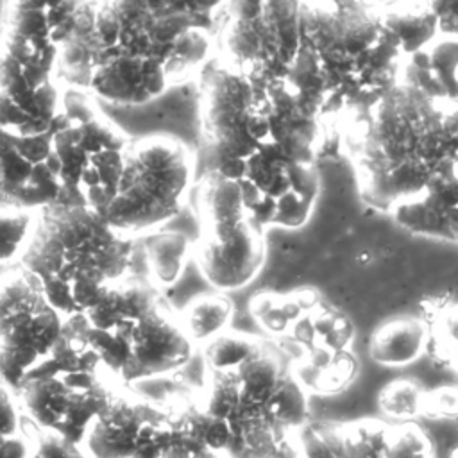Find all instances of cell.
<instances>
[{
    "instance_id": "6da1fadb",
    "label": "cell",
    "mask_w": 458,
    "mask_h": 458,
    "mask_svg": "<svg viewBox=\"0 0 458 458\" xmlns=\"http://www.w3.org/2000/svg\"><path fill=\"white\" fill-rule=\"evenodd\" d=\"M200 408L229 433L222 458H299L308 392L267 336L227 329L202 345Z\"/></svg>"
},
{
    "instance_id": "7a4b0ae2",
    "label": "cell",
    "mask_w": 458,
    "mask_h": 458,
    "mask_svg": "<svg viewBox=\"0 0 458 458\" xmlns=\"http://www.w3.org/2000/svg\"><path fill=\"white\" fill-rule=\"evenodd\" d=\"M342 145L361 200L388 211L456 159V104L397 82L367 109L340 113Z\"/></svg>"
},
{
    "instance_id": "3957f363",
    "label": "cell",
    "mask_w": 458,
    "mask_h": 458,
    "mask_svg": "<svg viewBox=\"0 0 458 458\" xmlns=\"http://www.w3.org/2000/svg\"><path fill=\"white\" fill-rule=\"evenodd\" d=\"M132 240L118 234L95 209L54 202L34 211L18 256L63 317L89 310L116 279L129 274Z\"/></svg>"
},
{
    "instance_id": "277c9868",
    "label": "cell",
    "mask_w": 458,
    "mask_h": 458,
    "mask_svg": "<svg viewBox=\"0 0 458 458\" xmlns=\"http://www.w3.org/2000/svg\"><path fill=\"white\" fill-rule=\"evenodd\" d=\"M82 0H7L0 23V129L39 136L61 113L57 48Z\"/></svg>"
},
{
    "instance_id": "5b68a950",
    "label": "cell",
    "mask_w": 458,
    "mask_h": 458,
    "mask_svg": "<svg viewBox=\"0 0 458 458\" xmlns=\"http://www.w3.org/2000/svg\"><path fill=\"white\" fill-rule=\"evenodd\" d=\"M120 385L88 345L77 318L66 317L54 349L13 392L27 424L79 445Z\"/></svg>"
},
{
    "instance_id": "8992f818",
    "label": "cell",
    "mask_w": 458,
    "mask_h": 458,
    "mask_svg": "<svg viewBox=\"0 0 458 458\" xmlns=\"http://www.w3.org/2000/svg\"><path fill=\"white\" fill-rule=\"evenodd\" d=\"M250 313L288 356L306 392L335 394L354 379L358 361L351 352L352 322L340 310L327 306L318 292L259 293L250 301Z\"/></svg>"
},
{
    "instance_id": "52a82bcc",
    "label": "cell",
    "mask_w": 458,
    "mask_h": 458,
    "mask_svg": "<svg viewBox=\"0 0 458 458\" xmlns=\"http://www.w3.org/2000/svg\"><path fill=\"white\" fill-rule=\"evenodd\" d=\"M193 172V154L179 138L150 134L131 140L102 218L131 240L157 231L181 211Z\"/></svg>"
},
{
    "instance_id": "ba28073f",
    "label": "cell",
    "mask_w": 458,
    "mask_h": 458,
    "mask_svg": "<svg viewBox=\"0 0 458 458\" xmlns=\"http://www.w3.org/2000/svg\"><path fill=\"white\" fill-rule=\"evenodd\" d=\"M197 79L204 170L238 181L245 161L272 141L265 95L218 57L208 59Z\"/></svg>"
},
{
    "instance_id": "9c48e42d",
    "label": "cell",
    "mask_w": 458,
    "mask_h": 458,
    "mask_svg": "<svg viewBox=\"0 0 458 458\" xmlns=\"http://www.w3.org/2000/svg\"><path fill=\"white\" fill-rule=\"evenodd\" d=\"M73 317L104 369L125 386L179 372L195 352L179 313L165 295L143 313L118 320L106 331L88 327L81 315Z\"/></svg>"
},
{
    "instance_id": "30bf717a",
    "label": "cell",
    "mask_w": 458,
    "mask_h": 458,
    "mask_svg": "<svg viewBox=\"0 0 458 458\" xmlns=\"http://www.w3.org/2000/svg\"><path fill=\"white\" fill-rule=\"evenodd\" d=\"M64 318L20 263L0 272V381L11 390L57 344Z\"/></svg>"
},
{
    "instance_id": "8fae6325",
    "label": "cell",
    "mask_w": 458,
    "mask_h": 458,
    "mask_svg": "<svg viewBox=\"0 0 458 458\" xmlns=\"http://www.w3.org/2000/svg\"><path fill=\"white\" fill-rule=\"evenodd\" d=\"M243 204L252 222L301 227L318 195V170L286 156L274 140L245 161L238 179Z\"/></svg>"
},
{
    "instance_id": "7c38bea8",
    "label": "cell",
    "mask_w": 458,
    "mask_h": 458,
    "mask_svg": "<svg viewBox=\"0 0 458 458\" xmlns=\"http://www.w3.org/2000/svg\"><path fill=\"white\" fill-rule=\"evenodd\" d=\"M172 438L174 426L165 406L120 385L79 447L88 458H163Z\"/></svg>"
},
{
    "instance_id": "4fadbf2b",
    "label": "cell",
    "mask_w": 458,
    "mask_h": 458,
    "mask_svg": "<svg viewBox=\"0 0 458 458\" xmlns=\"http://www.w3.org/2000/svg\"><path fill=\"white\" fill-rule=\"evenodd\" d=\"M299 458H435V453L417 422L308 420L299 431Z\"/></svg>"
},
{
    "instance_id": "5bb4252c",
    "label": "cell",
    "mask_w": 458,
    "mask_h": 458,
    "mask_svg": "<svg viewBox=\"0 0 458 458\" xmlns=\"http://www.w3.org/2000/svg\"><path fill=\"white\" fill-rule=\"evenodd\" d=\"M299 34L322 68H331L370 48L381 25L367 0H299Z\"/></svg>"
},
{
    "instance_id": "9a60e30c",
    "label": "cell",
    "mask_w": 458,
    "mask_h": 458,
    "mask_svg": "<svg viewBox=\"0 0 458 458\" xmlns=\"http://www.w3.org/2000/svg\"><path fill=\"white\" fill-rule=\"evenodd\" d=\"M166 57L157 52L93 47L86 91L118 106H140L168 88Z\"/></svg>"
},
{
    "instance_id": "2e32d148",
    "label": "cell",
    "mask_w": 458,
    "mask_h": 458,
    "mask_svg": "<svg viewBox=\"0 0 458 458\" xmlns=\"http://www.w3.org/2000/svg\"><path fill=\"white\" fill-rule=\"evenodd\" d=\"M0 193L32 211L59 200L61 179L52 129L30 138L0 129Z\"/></svg>"
},
{
    "instance_id": "e0dca14e",
    "label": "cell",
    "mask_w": 458,
    "mask_h": 458,
    "mask_svg": "<svg viewBox=\"0 0 458 458\" xmlns=\"http://www.w3.org/2000/svg\"><path fill=\"white\" fill-rule=\"evenodd\" d=\"M265 229L247 218L227 243L200 236L193 256L202 277L220 293L250 284L265 263Z\"/></svg>"
},
{
    "instance_id": "ac0fdd59",
    "label": "cell",
    "mask_w": 458,
    "mask_h": 458,
    "mask_svg": "<svg viewBox=\"0 0 458 458\" xmlns=\"http://www.w3.org/2000/svg\"><path fill=\"white\" fill-rule=\"evenodd\" d=\"M395 222L410 233L456 242L458 177L456 159L442 166L415 195L390 209Z\"/></svg>"
},
{
    "instance_id": "d6986e66",
    "label": "cell",
    "mask_w": 458,
    "mask_h": 458,
    "mask_svg": "<svg viewBox=\"0 0 458 458\" xmlns=\"http://www.w3.org/2000/svg\"><path fill=\"white\" fill-rule=\"evenodd\" d=\"M195 215L200 236L227 243L249 218L238 181L218 170H204L193 190Z\"/></svg>"
},
{
    "instance_id": "ffe728a7",
    "label": "cell",
    "mask_w": 458,
    "mask_h": 458,
    "mask_svg": "<svg viewBox=\"0 0 458 458\" xmlns=\"http://www.w3.org/2000/svg\"><path fill=\"white\" fill-rule=\"evenodd\" d=\"M456 36L440 34L419 52L404 57L399 82L408 84L424 95L456 104Z\"/></svg>"
},
{
    "instance_id": "44dd1931",
    "label": "cell",
    "mask_w": 458,
    "mask_h": 458,
    "mask_svg": "<svg viewBox=\"0 0 458 458\" xmlns=\"http://www.w3.org/2000/svg\"><path fill=\"white\" fill-rule=\"evenodd\" d=\"M428 345V327L422 318H392L369 336V356L383 367H406L417 361Z\"/></svg>"
},
{
    "instance_id": "7402d4cb",
    "label": "cell",
    "mask_w": 458,
    "mask_h": 458,
    "mask_svg": "<svg viewBox=\"0 0 458 458\" xmlns=\"http://www.w3.org/2000/svg\"><path fill=\"white\" fill-rule=\"evenodd\" d=\"M377 20L397 38L403 57L419 52L440 36L438 18L422 0L388 2L377 9Z\"/></svg>"
},
{
    "instance_id": "603a6c76",
    "label": "cell",
    "mask_w": 458,
    "mask_h": 458,
    "mask_svg": "<svg viewBox=\"0 0 458 458\" xmlns=\"http://www.w3.org/2000/svg\"><path fill=\"white\" fill-rule=\"evenodd\" d=\"M261 20L270 43V68L281 79L301 47L299 0H263Z\"/></svg>"
},
{
    "instance_id": "cb8c5ba5",
    "label": "cell",
    "mask_w": 458,
    "mask_h": 458,
    "mask_svg": "<svg viewBox=\"0 0 458 458\" xmlns=\"http://www.w3.org/2000/svg\"><path fill=\"white\" fill-rule=\"evenodd\" d=\"M234 315L233 301L225 293H204L191 299L182 311L179 322L191 344L204 345L215 336L229 329Z\"/></svg>"
},
{
    "instance_id": "d4e9b609",
    "label": "cell",
    "mask_w": 458,
    "mask_h": 458,
    "mask_svg": "<svg viewBox=\"0 0 458 458\" xmlns=\"http://www.w3.org/2000/svg\"><path fill=\"white\" fill-rule=\"evenodd\" d=\"M190 252V240L177 231H154L145 240V256L150 283L159 290L175 284L184 270Z\"/></svg>"
},
{
    "instance_id": "484cf974",
    "label": "cell",
    "mask_w": 458,
    "mask_h": 458,
    "mask_svg": "<svg viewBox=\"0 0 458 458\" xmlns=\"http://www.w3.org/2000/svg\"><path fill=\"white\" fill-rule=\"evenodd\" d=\"M284 79L295 93L297 107L306 116L318 118L326 97V79L318 55L311 48L301 45Z\"/></svg>"
},
{
    "instance_id": "4316f807",
    "label": "cell",
    "mask_w": 458,
    "mask_h": 458,
    "mask_svg": "<svg viewBox=\"0 0 458 458\" xmlns=\"http://www.w3.org/2000/svg\"><path fill=\"white\" fill-rule=\"evenodd\" d=\"M431 318H422L428 327V345L426 352L438 360L442 367H449L454 370L456 361V302L451 301H438L435 306L429 308Z\"/></svg>"
},
{
    "instance_id": "83f0119b",
    "label": "cell",
    "mask_w": 458,
    "mask_h": 458,
    "mask_svg": "<svg viewBox=\"0 0 458 458\" xmlns=\"http://www.w3.org/2000/svg\"><path fill=\"white\" fill-rule=\"evenodd\" d=\"M34 211L14 202H0V265L18 261V256L29 238Z\"/></svg>"
},
{
    "instance_id": "f1b7e54d",
    "label": "cell",
    "mask_w": 458,
    "mask_h": 458,
    "mask_svg": "<svg viewBox=\"0 0 458 458\" xmlns=\"http://www.w3.org/2000/svg\"><path fill=\"white\" fill-rule=\"evenodd\" d=\"M422 388L410 379H395L385 385L377 395L383 415L394 422H415L420 417Z\"/></svg>"
},
{
    "instance_id": "f546056e",
    "label": "cell",
    "mask_w": 458,
    "mask_h": 458,
    "mask_svg": "<svg viewBox=\"0 0 458 458\" xmlns=\"http://www.w3.org/2000/svg\"><path fill=\"white\" fill-rule=\"evenodd\" d=\"M30 429L25 458H88L77 444H72L57 435L34 429L32 426Z\"/></svg>"
},
{
    "instance_id": "4dcf8cb0",
    "label": "cell",
    "mask_w": 458,
    "mask_h": 458,
    "mask_svg": "<svg viewBox=\"0 0 458 458\" xmlns=\"http://www.w3.org/2000/svg\"><path fill=\"white\" fill-rule=\"evenodd\" d=\"M154 16L166 14H211L224 5L225 0H129Z\"/></svg>"
},
{
    "instance_id": "1f68e13d",
    "label": "cell",
    "mask_w": 458,
    "mask_h": 458,
    "mask_svg": "<svg viewBox=\"0 0 458 458\" xmlns=\"http://www.w3.org/2000/svg\"><path fill=\"white\" fill-rule=\"evenodd\" d=\"M458 392L454 385L424 390L420 399V417L426 419H456Z\"/></svg>"
},
{
    "instance_id": "d6a6232c",
    "label": "cell",
    "mask_w": 458,
    "mask_h": 458,
    "mask_svg": "<svg viewBox=\"0 0 458 458\" xmlns=\"http://www.w3.org/2000/svg\"><path fill=\"white\" fill-rule=\"evenodd\" d=\"M27 420L21 415L14 392L0 381V435L13 437L25 431Z\"/></svg>"
},
{
    "instance_id": "836d02e7",
    "label": "cell",
    "mask_w": 458,
    "mask_h": 458,
    "mask_svg": "<svg viewBox=\"0 0 458 458\" xmlns=\"http://www.w3.org/2000/svg\"><path fill=\"white\" fill-rule=\"evenodd\" d=\"M438 18L440 34L456 36L458 27V0H422Z\"/></svg>"
},
{
    "instance_id": "e575fe53",
    "label": "cell",
    "mask_w": 458,
    "mask_h": 458,
    "mask_svg": "<svg viewBox=\"0 0 458 458\" xmlns=\"http://www.w3.org/2000/svg\"><path fill=\"white\" fill-rule=\"evenodd\" d=\"M29 449V431L20 435L2 437L0 435V458H25Z\"/></svg>"
},
{
    "instance_id": "d590c367",
    "label": "cell",
    "mask_w": 458,
    "mask_h": 458,
    "mask_svg": "<svg viewBox=\"0 0 458 458\" xmlns=\"http://www.w3.org/2000/svg\"><path fill=\"white\" fill-rule=\"evenodd\" d=\"M186 458H218V456L215 453H211V451H200V453H193V454H190Z\"/></svg>"
},
{
    "instance_id": "8d00e7d4",
    "label": "cell",
    "mask_w": 458,
    "mask_h": 458,
    "mask_svg": "<svg viewBox=\"0 0 458 458\" xmlns=\"http://www.w3.org/2000/svg\"><path fill=\"white\" fill-rule=\"evenodd\" d=\"M367 2H369V4L376 2V4H383V5H385V4H388V2H394V0H367Z\"/></svg>"
}]
</instances>
